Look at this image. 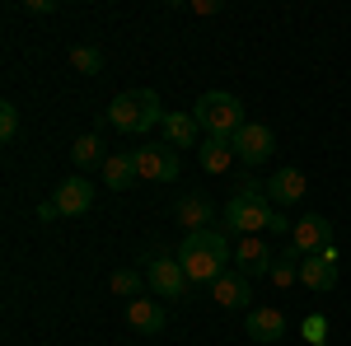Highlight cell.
I'll list each match as a JSON object with an SVG mask.
<instances>
[{
	"mask_svg": "<svg viewBox=\"0 0 351 346\" xmlns=\"http://www.w3.org/2000/svg\"><path fill=\"white\" fill-rule=\"evenodd\" d=\"M136 160V173L141 178H150V183H178V173H183V160H178V150L169 145V140H150V145H141V150H132Z\"/></svg>",
	"mask_w": 351,
	"mask_h": 346,
	"instance_id": "8992f818",
	"label": "cell"
},
{
	"mask_svg": "<svg viewBox=\"0 0 351 346\" xmlns=\"http://www.w3.org/2000/svg\"><path fill=\"white\" fill-rule=\"evenodd\" d=\"M192 117H197V127L206 136H234L248 122L243 117V103L234 94H225V89H206L197 103H192Z\"/></svg>",
	"mask_w": 351,
	"mask_h": 346,
	"instance_id": "277c9868",
	"label": "cell"
},
{
	"mask_svg": "<svg viewBox=\"0 0 351 346\" xmlns=\"http://www.w3.org/2000/svg\"><path fill=\"white\" fill-rule=\"evenodd\" d=\"M71 160L80 164V169L99 164V160H104V145H99V136H94V132H89V136H80V140L71 145Z\"/></svg>",
	"mask_w": 351,
	"mask_h": 346,
	"instance_id": "603a6c76",
	"label": "cell"
},
{
	"mask_svg": "<svg viewBox=\"0 0 351 346\" xmlns=\"http://www.w3.org/2000/svg\"><path fill=\"white\" fill-rule=\"evenodd\" d=\"M71 66L80 75H104V52L99 47H71Z\"/></svg>",
	"mask_w": 351,
	"mask_h": 346,
	"instance_id": "7402d4cb",
	"label": "cell"
},
{
	"mask_svg": "<svg viewBox=\"0 0 351 346\" xmlns=\"http://www.w3.org/2000/svg\"><path fill=\"white\" fill-rule=\"evenodd\" d=\"M300 258L295 248H286V253H276V262H271V271H267V281L271 286H291V281H300Z\"/></svg>",
	"mask_w": 351,
	"mask_h": 346,
	"instance_id": "ffe728a7",
	"label": "cell"
},
{
	"mask_svg": "<svg viewBox=\"0 0 351 346\" xmlns=\"http://www.w3.org/2000/svg\"><path fill=\"white\" fill-rule=\"evenodd\" d=\"M136 160L132 155H108L104 160V187H112V192H127V187H136Z\"/></svg>",
	"mask_w": 351,
	"mask_h": 346,
	"instance_id": "d6986e66",
	"label": "cell"
},
{
	"mask_svg": "<svg viewBox=\"0 0 351 346\" xmlns=\"http://www.w3.org/2000/svg\"><path fill=\"white\" fill-rule=\"evenodd\" d=\"M291 248H295L300 258L328 253V248H332V220H328V215H300L295 230H291Z\"/></svg>",
	"mask_w": 351,
	"mask_h": 346,
	"instance_id": "ba28073f",
	"label": "cell"
},
{
	"mask_svg": "<svg viewBox=\"0 0 351 346\" xmlns=\"http://www.w3.org/2000/svg\"><path fill=\"white\" fill-rule=\"evenodd\" d=\"M14 136H19V108L10 103V99H5V103H0V140L10 145Z\"/></svg>",
	"mask_w": 351,
	"mask_h": 346,
	"instance_id": "cb8c5ba5",
	"label": "cell"
},
{
	"mask_svg": "<svg viewBox=\"0 0 351 346\" xmlns=\"http://www.w3.org/2000/svg\"><path fill=\"white\" fill-rule=\"evenodd\" d=\"M197 164H202L206 173H225V169L234 164V145H230V136H206L202 150H197Z\"/></svg>",
	"mask_w": 351,
	"mask_h": 346,
	"instance_id": "e0dca14e",
	"label": "cell"
},
{
	"mask_svg": "<svg viewBox=\"0 0 351 346\" xmlns=\"http://www.w3.org/2000/svg\"><path fill=\"white\" fill-rule=\"evenodd\" d=\"M230 145H234V160L248 164V169H258V164H267L276 155V136L263 122H243L239 132L230 136Z\"/></svg>",
	"mask_w": 351,
	"mask_h": 346,
	"instance_id": "52a82bcc",
	"label": "cell"
},
{
	"mask_svg": "<svg viewBox=\"0 0 351 346\" xmlns=\"http://www.w3.org/2000/svg\"><path fill=\"white\" fill-rule=\"evenodd\" d=\"M324 332H328V323L314 314V319H304V337H309V346H324Z\"/></svg>",
	"mask_w": 351,
	"mask_h": 346,
	"instance_id": "d4e9b609",
	"label": "cell"
},
{
	"mask_svg": "<svg viewBox=\"0 0 351 346\" xmlns=\"http://www.w3.org/2000/svg\"><path fill=\"white\" fill-rule=\"evenodd\" d=\"M211 299H216L220 309H248L253 304V281L243 276L239 267H230L225 276L211 281Z\"/></svg>",
	"mask_w": 351,
	"mask_h": 346,
	"instance_id": "9c48e42d",
	"label": "cell"
},
{
	"mask_svg": "<svg viewBox=\"0 0 351 346\" xmlns=\"http://www.w3.org/2000/svg\"><path fill=\"white\" fill-rule=\"evenodd\" d=\"M271 201L263 187H243V192H234L230 201H225V211H220V220H225V230L230 234H258V230H271Z\"/></svg>",
	"mask_w": 351,
	"mask_h": 346,
	"instance_id": "3957f363",
	"label": "cell"
},
{
	"mask_svg": "<svg viewBox=\"0 0 351 346\" xmlns=\"http://www.w3.org/2000/svg\"><path fill=\"white\" fill-rule=\"evenodd\" d=\"M173 215H178V225H188V234L192 230H211V225H216V206H211L202 192H183L178 206H173Z\"/></svg>",
	"mask_w": 351,
	"mask_h": 346,
	"instance_id": "5bb4252c",
	"label": "cell"
},
{
	"mask_svg": "<svg viewBox=\"0 0 351 346\" xmlns=\"http://www.w3.org/2000/svg\"><path fill=\"white\" fill-rule=\"evenodd\" d=\"M248 337L253 342H281L286 332H291V323H286V314L281 309H271V304H258V309H248Z\"/></svg>",
	"mask_w": 351,
	"mask_h": 346,
	"instance_id": "7c38bea8",
	"label": "cell"
},
{
	"mask_svg": "<svg viewBox=\"0 0 351 346\" xmlns=\"http://www.w3.org/2000/svg\"><path fill=\"white\" fill-rule=\"evenodd\" d=\"M127 323H132L136 332H160L169 314H164L160 299H127Z\"/></svg>",
	"mask_w": 351,
	"mask_h": 346,
	"instance_id": "2e32d148",
	"label": "cell"
},
{
	"mask_svg": "<svg viewBox=\"0 0 351 346\" xmlns=\"http://www.w3.org/2000/svg\"><path fill=\"white\" fill-rule=\"evenodd\" d=\"M52 201H56V211H61V215H84L89 206H94V183L75 173V178H66V183H56Z\"/></svg>",
	"mask_w": 351,
	"mask_h": 346,
	"instance_id": "8fae6325",
	"label": "cell"
},
{
	"mask_svg": "<svg viewBox=\"0 0 351 346\" xmlns=\"http://www.w3.org/2000/svg\"><path fill=\"white\" fill-rule=\"evenodd\" d=\"M145 281H150V291L160 295V299H188L192 281L183 262L173 258V253H155V258H145Z\"/></svg>",
	"mask_w": 351,
	"mask_h": 346,
	"instance_id": "5b68a950",
	"label": "cell"
},
{
	"mask_svg": "<svg viewBox=\"0 0 351 346\" xmlns=\"http://www.w3.org/2000/svg\"><path fill=\"white\" fill-rule=\"evenodd\" d=\"M197 132H202V127H197L192 112H169V117H164V136H169L173 150H192V145H197Z\"/></svg>",
	"mask_w": 351,
	"mask_h": 346,
	"instance_id": "ac0fdd59",
	"label": "cell"
},
{
	"mask_svg": "<svg viewBox=\"0 0 351 346\" xmlns=\"http://www.w3.org/2000/svg\"><path fill=\"white\" fill-rule=\"evenodd\" d=\"M56 215H61V211H56V201H43V206H38V220H56Z\"/></svg>",
	"mask_w": 351,
	"mask_h": 346,
	"instance_id": "4316f807",
	"label": "cell"
},
{
	"mask_svg": "<svg viewBox=\"0 0 351 346\" xmlns=\"http://www.w3.org/2000/svg\"><path fill=\"white\" fill-rule=\"evenodd\" d=\"M178 262H183L192 286H211L216 276H225L230 271V239H225V230H192V234H183Z\"/></svg>",
	"mask_w": 351,
	"mask_h": 346,
	"instance_id": "6da1fadb",
	"label": "cell"
},
{
	"mask_svg": "<svg viewBox=\"0 0 351 346\" xmlns=\"http://www.w3.org/2000/svg\"><path fill=\"white\" fill-rule=\"evenodd\" d=\"M300 281L309 286L314 295H328L337 286V253L328 248V253H314V258H304L300 262Z\"/></svg>",
	"mask_w": 351,
	"mask_h": 346,
	"instance_id": "30bf717a",
	"label": "cell"
},
{
	"mask_svg": "<svg viewBox=\"0 0 351 346\" xmlns=\"http://www.w3.org/2000/svg\"><path fill=\"white\" fill-rule=\"evenodd\" d=\"M234 258H239V271L253 281V276H267L271 262H276V253H271L267 243L258 239V234H248V239H239V248H234Z\"/></svg>",
	"mask_w": 351,
	"mask_h": 346,
	"instance_id": "4fadbf2b",
	"label": "cell"
},
{
	"mask_svg": "<svg viewBox=\"0 0 351 346\" xmlns=\"http://www.w3.org/2000/svg\"><path fill=\"white\" fill-rule=\"evenodd\" d=\"M164 112L160 108V94L155 89H127V94H117L108 103V127L122 136H141L150 132V127H164Z\"/></svg>",
	"mask_w": 351,
	"mask_h": 346,
	"instance_id": "7a4b0ae2",
	"label": "cell"
},
{
	"mask_svg": "<svg viewBox=\"0 0 351 346\" xmlns=\"http://www.w3.org/2000/svg\"><path fill=\"white\" fill-rule=\"evenodd\" d=\"M309 192V183H304V173L300 169H276L267 183V201H276V206H291V201H300Z\"/></svg>",
	"mask_w": 351,
	"mask_h": 346,
	"instance_id": "9a60e30c",
	"label": "cell"
},
{
	"mask_svg": "<svg viewBox=\"0 0 351 346\" xmlns=\"http://www.w3.org/2000/svg\"><path fill=\"white\" fill-rule=\"evenodd\" d=\"M24 10H28V14H56V5H52V0H28Z\"/></svg>",
	"mask_w": 351,
	"mask_h": 346,
	"instance_id": "484cf974",
	"label": "cell"
},
{
	"mask_svg": "<svg viewBox=\"0 0 351 346\" xmlns=\"http://www.w3.org/2000/svg\"><path fill=\"white\" fill-rule=\"evenodd\" d=\"M141 286H150L136 267H122V271H112V295H122V299H141Z\"/></svg>",
	"mask_w": 351,
	"mask_h": 346,
	"instance_id": "44dd1931",
	"label": "cell"
}]
</instances>
